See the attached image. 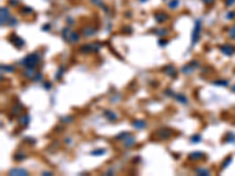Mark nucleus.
<instances>
[{"label": "nucleus", "instance_id": "nucleus-1", "mask_svg": "<svg viewBox=\"0 0 235 176\" xmlns=\"http://www.w3.org/2000/svg\"><path fill=\"white\" fill-rule=\"evenodd\" d=\"M21 64L25 67H34L35 68L40 64V56L38 53H31L24 59L21 61Z\"/></svg>", "mask_w": 235, "mask_h": 176}, {"label": "nucleus", "instance_id": "nucleus-2", "mask_svg": "<svg viewBox=\"0 0 235 176\" xmlns=\"http://www.w3.org/2000/svg\"><path fill=\"white\" fill-rule=\"evenodd\" d=\"M101 48V45H99L98 42H92V44H85L83 46L80 47V51L82 53H92V52H97Z\"/></svg>", "mask_w": 235, "mask_h": 176}, {"label": "nucleus", "instance_id": "nucleus-3", "mask_svg": "<svg viewBox=\"0 0 235 176\" xmlns=\"http://www.w3.org/2000/svg\"><path fill=\"white\" fill-rule=\"evenodd\" d=\"M200 32H201V21L196 20L195 22V27L193 29V35H192V44H196L200 39Z\"/></svg>", "mask_w": 235, "mask_h": 176}, {"label": "nucleus", "instance_id": "nucleus-4", "mask_svg": "<svg viewBox=\"0 0 235 176\" xmlns=\"http://www.w3.org/2000/svg\"><path fill=\"white\" fill-rule=\"evenodd\" d=\"M173 132L169 129V128H160L158 132H156V137L158 139H161V140H166V139H169L172 136Z\"/></svg>", "mask_w": 235, "mask_h": 176}, {"label": "nucleus", "instance_id": "nucleus-5", "mask_svg": "<svg viewBox=\"0 0 235 176\" xmlns=\"http://www.w3.org/2000/svg\"><path fill=\"white\" fill-rule=\"evenodd\" d=\"M220 51H221L223 54H226V55H232V54L235 52V48H234L232 45H229V44H225V45L220 46Z\"/></svg>", "mask_w": 235, "mask_h": 176}, {"label": "nucleus", "instance_id": "nucleus-6", "mask_svg": "<svg viewBox=\"0 0 235 176\" xmlns=\"http://www.w3.org/2000/svg\"><path fill=\"white\" fill-rule=\"evenodd\" d=\"M35 74H37V72H35L34 67H26V69L22 73V75L25 78H27V79H33L35 76Z\"/></svg>", "mask_w": 235, "mask_h": 176}, {"label": "nucleus", "instance_id": "nucleus-7", "mask_svg": "<svg viewBox=\"0 0 235 176\" xmlns=\"http://www.w3.org/2000/svg\"><path fill=\"white\" fill-rule=\"evenodd\" d=\"M10 40L13 42V45H15L17 47H22V46H25V41H24V39H21L20 37H18V35H15V34H13L11 38H10Z\"/></svg>", "mask_w": 235, "mask_h": 176}, {"label": "nucleus", "instance_id": "nucleus-8", "mask_svg": "<svg viewBox=\"0 0 235 176\" xmlns=\"http://www.w3.org/2000/svg\"><path fill=\"white\" fill-rule=\"evenodd\" d=\"M8 175H17V176H26L28 175V171L22 169V168H13L10 170Z\"/></svg>", "mask_w": 235, "mask_h": 176}, {"label": "nucleus", "instance_id": "nucleus-9", "mask_svg": "<svg viewBox=\"0 0 235 176\" xmlns=\"http://www.w3.org/2000/svg\"><path fill=\"white\" fill-rule=\"evenodd\" d=\"M203 156H204V154L201 153V152H193V153H191L188 155V159L193 160V161H199V160H202Z\"/></svg>", "mask_w": 235, "mask_h": 176}, {"label": "nucleus", "instance_id": "nucleus-10", "mask_svg": "<svg viewBox=\"0 0 235 176\" xmlns=\"http://www.w3.org/2000/svg\"><path fill=\"white\" fill-rule=\"evenodd\" d=\"M10 18H11V17H10V13H8L7 7H1V25L6 24Z\"/></svg>", "mask_w": 235, "mask_h": 176}, {"label": "nucleus", "instance_id": "nucleus-11", "mask_svg": "<svg viewBox=\"0 0 235 176\" xmlns=\"http://www.w3.org/2000/svg\"><path fill=\"white\" fill-rule=\"evenodd\" d=\"M163 72H165L168 76H170V78H174V76L176 75V71H175V68H174L172 65L166 66V67L163 68Z\"/></svg>", "mask_w": 235, "mask_h": 176}, {"label": "nucleus", "instance_id": "nucleus-12", "mask_svg": "<svg viewBox=\"0 0 235 176\" xmlns=\"http://www.w3.org/2000/svg\"><path fill=\"white\" fill-rule=\"evenodd\" d=\"M132 126L135 129H143L146 127V121H143V120H134L132 122Z\"/></svg>", "mask_w": 235, "mask_h": 176}, {"label": "nucleus", "instance_id": "nucleus-13", "mask_svg": "<svg viewBox=\"0 0 235 176\" xmlns=\"http://www.w3.org/2000/svg\"><path fill=\"white\" fill-rule=\"evenodd\" d=\"M168 19V15H167V13H163V12H161V13H156L155 14V20H156V22H159V24H161V22H165L166 20Z\"/></svg>", "mask_w": 235, "mask_h": 176}, {"label": "nucleus", "instance_id": "nucleus-14", "mask_svg": "<svg viewBox=\"0 0 235 176\" xmlns=\"http://www.w3.org/2000/svg\"><path fill=\"white\" fill-rule=\"evenodd\" d=\"M104 114H105L106 117H108V120H111V121H116L117 120V115L112 110H105Z\"/></svg>", "mask_w": 235, "mask_h": 176}, {"label": "nucleus", "instance_id": "nucleus-15", "mask_svg": "<svg viewBox=\"0 0 235 176\" xmlns=\"http://www.w3.org/2000/svg\"><path fill=\"white\" fill-rule=\"evenodd\" d=\"M94 33H95V29L92 28V27H90V26H87V27H85V28L82 29V34H83L85 37H91V35H93Z\"/></svg>", "mask_w": 235, "mask_h": 176}, {"label": "nucleus", "instance_id": "nucleus-16", "mask_svg": "<svg viewBox=\"0 0 235 176\" xmlns=\"http://www.w3.org/2000/svg\"><path fill=\"white\" fill-rule=\"evenodd\" d=\"M79 39H80V35H79L78 33H75V32H71L66 41H70V42H78Z\"/></svg>", "mask_w": 235, "mask_h": 176}, {"label": "nucleus", "instance_id": "nucleus-17", "mask_svg": "<svg viewBox=\"0 0 235 176\" xmlns=\"http://www.w3.org/2000/svg\"><path fill=\"white\" fill-rule=\"evenodd\" d=\"M134 142H135V139H134L132 135H129V137H126V139H125L124 144H125L126 148H129V147H132V146L134 144Z\"/></svg>", "mask_w": 235, "mask_h": 176}, {"label": "nucleus", "instance_id": "nucleus-18", "mask_svg": "<svg viewBox=\"0 0 235 176\" xmlns=\"http://www.w3.org/2000/svg\"><path fill=\"white\" fill-rule=\"evenodd\" d=\"M193 71H194V66L192 64H188L185 67H182V73H185V74H191Z\"/></svg>", "mask_w": 235, "mask_h": 176}, {"label": "nucleus", "instance_id": "nucleus-19", "mask_svg": "<svg viewBox=\"0 0 235 176\" xmlns=\"http://www.w3.org/2000/svg\"><path fill=\"white\" fill-rule=\"evenodd\" d=\"M173 98H175V100H178L181 103H187V99L182 94H173Z\"/></svg>", "mask_w": 235, "mask_h": 176}, {"label": "nucleus", "instance_id": "nucleus-20", "mask_svg": "<svg viewBox=\"0 0 235 176\" xmlns=\"http://www.w3.org/2000/svg\"><path fill=\"white\" fill-rule=\"evenodd\" d=\"M28 122H29V116L28 115H24V116H21L20 119H19V123L21 126H27Z\"/></svg>", "mask_w": 235, "mask_h": 176}, {"label": "nucleus", "instance_id": "nucleus-21", "mask_svg": "<svg viewBox=\"0 0 235 176\" xmlns=\"http://www.w3.org/2000/svg\"><path fill=\"white\" fill-rule=\"evenodd\" d=\"M25 159H26V155H25L24 153H17V154L14 155V160L18 161V162H20V161H22V160H25Z\"/></svg>", "mask_w": 235, "mask_h": 176}, {"label": "nucleus", "instance_id": "nucleus-22", "mask_svg": "<svg viewBox=\"0 0 235 176\" xmlns=\"http://www.w3.org/2000/svg\"><path fill=\"white\" fill-rule=\"evenodd\" d=\"M155 33H156L158 35H160V37H163V35H166V34L168 33V29H166V28H160V29H155Z\"/></svg>", "mask_w": 235, "mask_h": 176}, {"label": "nucleus", "instance_id": "nucleus-23", "mask_svg": "<svg viewBox=\"0 0 235 176\" xmlns=\"http://www.w3.org/2000/svg\"><path fill=\"white\" fill-rule=\"evenodd\" d=\"M196 174L197 175H209V170L204 169V168H199V169H196Z\"/></svg>", "mask_w": 235, "mask_h": 176}, {"label": "nucleus", "instance_id": "nucleus-24", "mask_svg": "<svg viewBox=\"0 0 235 176\" xmlns=\"http://www.w3.org/2000/svg\"><path fill=\"white\" fill-rule=\"evenodd\" d=\"M201 140H202V137H201V135H199V134H197V135H193V136L191 137V141H192V142H194V143L200 142Z\"/></svg>", "mask_w": 235, "mask_h": 176}, {"label": "nucleus", "instance_id": "nucleus-25", "mask_svg": "<svg viewBox=\"0 0 235 176\" xmlns=\"http://www.w3.org/2000/svg\"><path fill=\"white\" fill-rule=\"evenodd\" d=\"M131 134L129 133H127V132H124V133H121V134H119L116 136V140H122V139H126L127 136H129Z\"/></svg>", "mask_w": 235, "mask_h": 176}, {"label": "nucleus", "instance_id": "nucleus-26", "mask_svg": "<svg viewBox=\"0 0 235 176\" xmlns=\"http://www.w3.org/2000/svg\"><path fill=\"white\" fill-rule=\"evenodd\" d=\"M229 37L232 39H235V25H233L230 27V29H229Z\"/></svg>", "mask_w": 235, "mask_h": 176}, {"label": "nucleus", "instance_id": "nucleus-27", "mask_svg": "<svg viewBox=\"0 0 235 176\" xmlns=\"http://www.w3.org/2000/svg\"><path fill=\"white\" fill-rule=\"evenodd\" d=\"M1 71H6V72H14V67H12V66H4V65H1Z\"/></svg>", "mask_w": 235, "mask_h": 176}, {"label": "nucleus", "instance_id": "nucleus-28", "mask_svg": "<svg viewBox=\"0 0 235 176\" xmlns=\"http://www.w3.org/2000/svg\"><path fill=\"white\" fill-rule=\"evenodd\" d=\"M105 153H106V150H105V149H98V150L92 152L91 154H92V155H104Z\"/></svg>", "mask_w": 235, "mask_h": 176}, {"label": "nucleus", "instance_id": "nucleus-29", "mask_svg": "<svg viewBox=\"0 0 235 176\" xmlns=\"http://www.w3.org/2000/svg\"><path fill=\"white\" fill-rule=\"evenodd\" d=\"M178 5H179V0H173V1H170V4H169V7L170 8H176Z\"/></svg>", "mask_w": 235, "mask_h": 176}, {"label": "nucleus", "instance_id": "nucleus-30", "mask_svg": "<svg viewBox=\"0 0 235 176\" xmlns=\"http://www.w3.org/2000/svg\"><path fill=\"white\" fill-rule=\"evenodd\" d=\"M61 121H63V122H65V123H70V122H72V121H73V119H72L71 116H66V117H63Z\"/></svg>", "mask_w": 235, "mask_h": 176}, {"label": "nucleus", "instance_id": "nucleus-31", "mask_svg": "<svg viewBox=\"0 0 235 176\" xmlns=\"http://www.w3.org/2000/svg\"><path fill=\"white\" fill-rule=\"evenodd\" d=\"M213 83H214V85H222V86H227V85H228V82H227V81H221V80L214 81Z\"/></svg>", "mask_w": 235, "mask_h": 176}, {"label": "nucleus", "instance_id": "nucleus-32", "mask_svg": "<svg viewBox=\"0 0 235 176\" xmlns=\"http://www.w3.org/2000/svg\"><path fill=\"white\" fill-rule=\"evenodd\" d=\"M63 73H64V67L59 68V71H58V74H56V79H60V75H63Z\"/></svg>", "mask_w": 235, "mask_h": 176}, {"label": "nucleus", "instance_id": "nucleus-33", "mask_svg": "<svg viewBox=\"0 0 235 176\" xmlns=\"http://www.w3.org/2000/svg\"><path fill=\"white\" fill-rule=\"evenodd\" d=\"M8 24H10V26H14V24H17V19H14V18H10V21H8Z\"/></svg>", "mask_w": 235, "mask_h": 176}, {"label": "nucleus", "instance_id": "nucleus-34", "mask_svg": "<svg viewBox=\"0 0 235 176\" xmlns=\"http://www.w3.org/2000/svg\"><path fill=\"white\" fill-rule=\"evenodd\" d=\"M229 162H232V157H228V159H227V160H226V161L223 162V164H222V168H226V167L228 166V163H229Z\"/></svg>", "mask_w": 235, "mask_h": 176}, {"label": "nucleus", "instance_id": "nucleus-35", "mask_svg": "<svg viewBox=\"0 0 235 176\" xmlns=\"http://www.w3.org/2000/svg\"><path fill=\"white\" fill-rule=\"evenodd\" d=\"M214 1L215 0H202V3L206 5H212V4H214Z\"/></svg>", "mask_w": 235, "mask_h": 176}, {"label": "nucleus", "instance_id": "nucleus-36", "mask_svg": "<svg viewBox=\"0 0 235 176\" xmlns=\"http://www.w3.org/2000/svg\"><path fill=\"white\" fill-rule=\"evenodd\" d=\"M8 4L10 5H17V4H19V0H10Z\"/></svg>", "mask_w": 235, "mask_h": 176}, {"label": "nucleus", "instance_id": "nucleus-37", "mask_svg": "<svg viewBox=\"0 0 235 176\" xmlns=\"http://www.w3.org/2000/svg\"><path fill=\"white\" fill-rule=\"evenodd\" d=\"M234 3H235V0H227V1H226V6H230Z\"/></svg>", "mask_w": 235, "mask_h": 176}, {"label": "nucleus", "instance_id": "nucleus-38", "mask_svg": "<svg viewBox=\"0 0 235 176\" xmlns=\"http://www.w3.org/2000/svg\"><path fill=\"white\" fill-rule=\"evenodd\" d=\"M227 18H228V19H233V18H234V13H233V12H229V13L227 14Z\"/></svg>", "mask_w": 235, "mask_h": 176}, {"label": "nucleus", "instance_id": "nucleus-39", "mask_svg": "<svg viewBox=\"0 0 235 176\" xmlns=\"http://www.w3.org/2000/svg\"><path fill=\"white\" fill-rule=\"evenodd\" d=\"M167 42H168V41H167V40H160V41H159V44H160V46H165V45H166V44H167Z\"/></svg>", "mask_w": 235, "mask_h": 176}, {"label": "nucleus", "instance_id": "nucleus-40", "mask_svg": "<svg viewBox=\"0 0 235 176\" xmlns=\"http://www.w3.org/2000/svg\"><path fill=\"white\" fill-rule=\"evenodd\" d=\"M42 175H46V176H48V175H53L51 171H42Z\"/></svg>", "mask_w": 235, "mask_h": 176}, {"label": "nucleus", "instance_id": "nucleus-41", "mask_svg": "<svg viewBox=\"0 0 235 176\" xmlns=\"http://www.w3.org/2000/svg\"><path fill=\"white\" fill-rule=\"evenodd\" d=\"M92 1L93 3H95L97 5H99V4H101V1H100V0H92Z\"/></svg>", "mask_w": 235, "mask_h": 176}, {"label": "nucleus", "instance_id": "nucleus-42", "mask_svg": "<svg viewBox=\"0 0 235 176\" xmlns=\"http://www.w3.org/2000/svg\"><path fill=\"white\" fill-rule=\"evenodd\" d=\"M233 91H234V92H235V86H234V87H233Z\"/></svg>", "mask_w": 235, "mask_h": 176}, {"label": "nucleus", "instance_id": "nucleus-43", "mask_svg": "<svg viewBox=\"0 0 235 176\" xmlns=\"http://www.w3.org/2000/svg\"><path fill=\"white\" fill-rule=\"evenodd\" d=\"M140 1H146V0H140Z\"/></svg>", "mask_w": 235, "mask_h": 176}]
</instances>
